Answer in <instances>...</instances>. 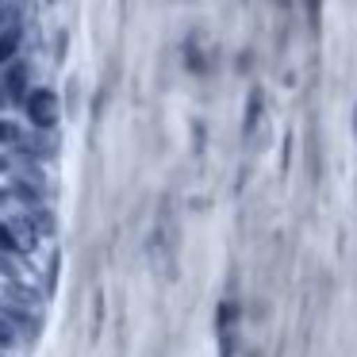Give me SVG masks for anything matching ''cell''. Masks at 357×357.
I'll use <instances>...</instances> for the list:
<instances>
[{
    "label": "cell",
    "mask_w": 357,
    "mask_h": 357,
    "mask_svg": "<svg viewBox=\"0 0 357 357\" xmlns=\"http://www.w3.org/2000/svg\"><path fill=\"white\" fill-rule=\"evenodd\" d=\"M27 116H31V123L39 127V131H54L58 127V96L50 93V89H35V93H27Z\"/></svg>",
    "instance_id": "obj_1"
},
{
    "label": "cell",
    "mask_w": 357,
    "mask_h": 357,
    "mask_svg": "<svg viewBox=\"0 0 357 357\" xmlns=\"http://www.w3.org/2000/svg\"><path fill=\"white\" fill-rule=\"evenodd\" d=\"M8 227H12V234H16V242H20V250H24V254H31L35 242L43 238L39 227H35V219H31V211H24V215H12Z\"/></svg>",
    "instance_id": "obj_2"
},
{
    "label": "cell",
    "mask_w": 357,
    "mask_h": 357,
    "mask_svg": "<svg viewBox=\"0 0 357 357\" xmlns=\"http://www.w3.org/2000/svg\"><path fill=\"white\" fill-rule=\"evenodd\" d=\"M27 62H8L4 66V93H8V100H24L27 96Z\"/></svg>",
    "instance_id": "obj_3"
},
{
    "label": "cell",
    "mask_w": 357,
    "mask_h": 357,
    "mask_svg": "<svg viewBox=\"0 0 357 357\" xmlns=\"http://www.w3.org/2000/svg\"><path fill=\"white\" fill-rule=\"evenodd\" d=\"M43 196H47V192H43L39 177H16V181H12V200L27 204V208H39Z\"/></svg>",
    "instance_id": "obj_4"
},
{
    "label": "cell",
    "mask_w": 357,
    "mask_h": 357,
    "mask_svg": "<svg viewBox=\"0 0 357 357\" xmlns=\"http://www.w3.org/2000/svg\"><path fill=\"white\" fill-rule=\"evenodd\" d=\"M20 43H24V27H20V24H12V27H4V31H0V66L16 62Z\"/></svg>",
    "instance_id": "obj_5"
},
{
    "label": "cell",
    "mask_w": 357,
    "mask_h": 357,
    "mask_svg": "<svg viewBox=\"0 0 357 357\" xmlns=\"http://www.w3.org/2000/svg\"><path fill=\"white\" fill-rule=\"evenodd\" d=\"M0 315H8L12 323H16V326H24L27 334H35V331H39V319L31 315V307H27V303H16V300H12V303H0Z\"/></svg>",
    "instance_id": "obj_6"
},
{
    "label": "cell",
    "mask_w": 357,
    "mask_h": 357,
    "mask_svg": "<svg viewBox=\"0 0 357 357\" xmlns=\"http://www.w3.org/2000/svg\"><path fill=\"white\" fill-rule=\"evenodd\" d=\"M4 296H8V300H16V303H27V307H35V303H39V292H35V288H27L24 280H8Z\"/></svg>",
    "instance_id": "obj_7"
},
{
    "label": "cell",
    "mask_w": 357,
    "mask_h": 357,
    "mask_svg": "<svg viewBox=\"0 0 357 357\" xmlns=\"http://www.w3.org/2000/svg\"><path fill=\"white\" fill-rule=\"evenodd\" d=\"M31 219H35V227H39V234H43V238H50V234L58 231L54 211H50V208H43V204H39V208H31Z\"/></svg>",
    "instance_id": "obj_8"
},
{
    "label": "cell",
    "mask_w": 357,
    "mask_h": 357,
    "mask_svg": "<svg viewBox=\"0 0 357 357\" xmlns=\"http://www.w3.org/2000/svg\"><path fill=\"white\" fill-rule=\"evenodd\" d=\"M12 346H16V323H12L8 315H0V354L12 349Z\"/></svg>",
    "instance_id": "obj_9"
},
{
    "label": "cell",
    "mask_w": 357,
    "mask_h": 357,
    "mask_svg": "<svg viewBox=\"0 0 357 357\" xmlns=\"http://www.w3.org/2000/svg\"><path fill=\"white\" fill-rule=\"evenodd\" d=\"M0 250H4V254H24L20 242H16V234H12V227L4 223V219H0Z\"/></svg>",
    "instance_id": "obj_10"
},
{
    "label": "cell",
    "mask_w": 357,
    "mask_h": 357,
    "mask_svg": "<svg viewBox=\"0 0 357 357\" xmlns=\"http://www.w3.org/2000/svg\"><path fill=\"white\" fill-rule=\"evenodd\" d=\"M234 315H238V311H234V303H223V307H219V323H234Z\"/></svg>",
    "instance_id": "obj_11"
},
{
    "label": "cell",
    "mask_w": 357,
    "mask_h": 357,
    "mask_svg": "<svg viewBox=\"0 0 357 357\" xmlns=\"http://www.w3.org/2000/svg\"><path fill=\"white\" fill-rule=\"evenodd\" d=\"M8 173H12V158L0 154V177H8Z\"/></svg>",
    "instance_id": "obj_12"
},
{
    "label": "cell",
    "mask_w": 357,
    "mask_h": 357,
    "mask_svg": "<svg viewBox=\"0 0 357 357\" xmlns=\"http://www.w3.org/2000/svg\"><path fill=\"white\" fill-rule=\"evenodd\" d=\"M354 127H357V108H354Z\"/></svg>",
    "instance_id": "obj_13"
},
{
    "label": "cell",
    "mask_w": 357,
    "mask_h": 357,
    "mask_svg": "<svg viewBox=\"0 0 357 357\" xmlns=\"http://www.w3.org/2000/svg\"><path fill=\"white\" fill-rule=\"evenodd\" d=\"M0 4H4V0H0Z\"/></svg>",
    "instance_id": "obj_14"
}]
</instances>
